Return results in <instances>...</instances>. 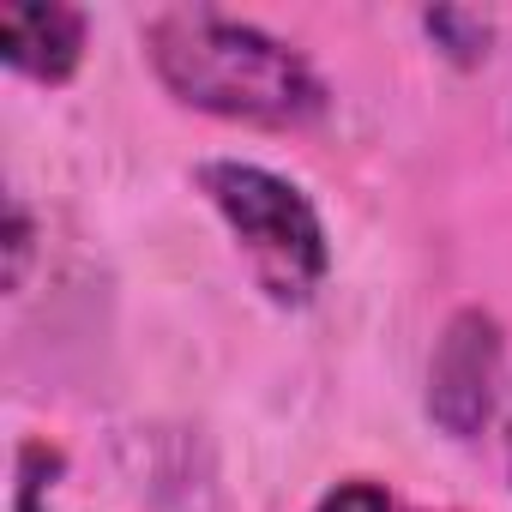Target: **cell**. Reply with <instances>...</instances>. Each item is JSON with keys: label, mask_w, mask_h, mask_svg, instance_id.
Here are the masks:
<instances>
[{"label": "cell", "mask_w": 512, "mask_h": 512, "mask_svg": "<svg viewBox=\"0 0 512 512\" xmlns=\"http://www.w3.org/2000/svg\"><path fill=\"white\" fill-rule=\"evenodd\" d=\"M422 31L458 67H482L488 61V43H494V19L488 13H470V7H428L422 13Z\"/></svg>", "instance_id": "obj_5"}, {"label": "cell", "mask_w": 512, "mask_h": 512, "mask_svg": "<svg viewBox=\"0 0 512 512\" xmlns=\"http://www.w3.org/2000/svg\"><path fill=\"white\" fill-rule=\"evenodd\" d=\"M31 247H37L31 211H25V199H7V290L25 284V272H31Z\"/></svg>", "instance_id": "obj_7"}, {"label": "cell", "mask_w": 512, "mask_h": 512, "mask_svg": "<svg viewBox=\"0 0 512 512\" xmlns=\"http://www.w3.org/2000/svg\"><path fill=\"white\" fill-rule=\"evenodd\" d=\"M91 19L67 0H19L0 7V61L37 85H67L85 61Z\"/></svg>", "instance_id": "obj_4"}, {"label": "cell", "mask_w": 512, "mask_h": 512, "mask_svg": "<svg viewBox=\"0 0 512 512\" xmlns=\"http://www.w3.org/2000/svg\"><path fill=\"white\" fill-rule=\"evenodd\" d=\"M500 374H506V332L488 308H458L428 356V422L470 446L494 410H500Z\"/></svg>", "instance_id": "obj_3"}, {"label": "cell", "mask_w": 512, "mask_h": 512, "mask_svg": "<svg viewBox=\"0 0 512 512\" xmlns=\"http://www.w3.org/2000/svg\"><path fill=\"white\" fill-rule=\"evenodd\" d=\"M506 470H512V416H506Z\"/></svg>", "instance_id": "obj_9"}, {"label": "cell", "mask_w": 512, "mask_h": 512, "mask_svg": "<svg viewBox=\"0 0 512 512\" xmlns=\"http://www.w3.org/2000/svg\"><path fill=\"white\" fill-rule=\"evenodd\" d=\"M199 193L211 211L229 223L235 247L247 253V272L260 278V290L284 308H302L326 272H332V241L314 211V199L266 169V163H241V157H211L199 163Z\"/></svg>", "instance_id": "obj_2"}, {"label": "cell", "mask_w": 512, "mask_h": 512, "mask_svg": "<svg viewBox=\"0 0 512 512\" xmlns=\"http://www.w3.org/2000/svg\"><path fill=\"white\" fill-rule=\"evenodd\" d=\"M314 512H398V506H392V494H386L380 482H368V476H350V482L326 488V500H320Z\"/></svg>", "instance_id": "obj_8"}, {"label": "cell", "mask_w": 512, "mask_h": 512, "mask_svg": "<svg viewBox=\"0 0 512 512\" xmlns=\"http://www.w3.org/2000/svg\"><path fill=\"white\" fill-rule=\"evenodd\" d=\"M139 43L157 85L199 115L247 127H308L332 109L314 61L253 19L217 7H169L145 19Z\"/></svg>", "instance_id": "obj_1"}, {"label": "cell", "mask_w": 512, "mask_h": 512, "mask_svg": "<svg viewBox=\"0 0 512 512\" xmlns=\"http://www.w3.org/2000/svg\"><path fill=\"white\" fill-rule=\"evenodd\" d=\"M55 470H61V452L25 446V458H19V500H13V512H49V506H43V494H49Z\"/></svg>", "instance_id": "obj_6"}]
</instances>
